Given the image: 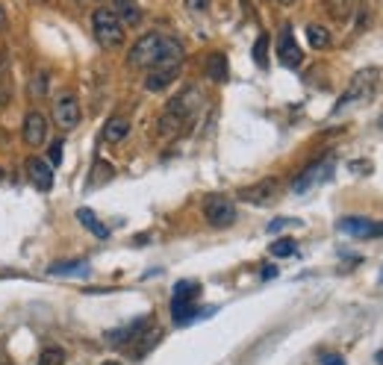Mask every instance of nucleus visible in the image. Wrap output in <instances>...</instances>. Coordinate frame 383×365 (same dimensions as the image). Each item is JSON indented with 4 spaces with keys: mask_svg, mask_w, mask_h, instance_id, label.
<instances>
[{
    "mask_svg": "<svg viewBox=\"0 0 383 365\" xmlns=\"http://www.w3.org/2000/svg\"><path fill=\"white\" fill-rule=\"evenodd\" d=\"M207 77L216 80V83L227 80V59H224V53H209L207 56Z\"/></svg>",
    "mask_w": 383,
    "mask_h": 365,
    "instance_id": "nucleus-19",
    "label": "nucleus"
},
{
    "mask_svg": "<svg viewBox=\"0 0 383 365\" xmlns=\"http://www.w3.org/2000/svg\"><path fill=\"white\" fill-rule=\"evenodd\" d=\"M30 94L33 97H48V74L39 71L33 80H30Z\"/></svg>",
    "mask_w": 383,
    "mask_h": 365,
    "instance_id": "nucleus-26",
    "label": "nucleus"
},
{
    "mask_svg": "<svg viewBox=\"0 0 383 365\" xmlns=\"http://www.w3.org/2000/svg\"><path fill=\"white\" fill-rule=\"evenodd\" d=\"M104 365H121V362H116V359H106V362H104Z\"/></svg>",
    "mask_w": 383,
    "mask_h": 365,
    "instance_id": "nucleus-34",
    "label": "nucleus"
},
{
    "mask_svg": "<svg viewBox=\"0 0 383 365\" xmlns=\"http://www.w3.org/2000/svg\"><path fill=\"white\" fill-rule=\"evenodd\" d=\"M127 136H130V121H127L124 115H116V118L106 121V127H104V142L118 145V142H124Z\"/></svg>",
    "mask_w": 383,
    "mask_h": 365,
    "instance_id": "nucleus-17",
    "label": "nucleus"
},
{
    "mask_svg": "<svg viewBox=\"0 0 383 365\" xmlns=\"http://www.w3.org/2000/svg\"><path fill=\"white\" fill-rule=\"evenodd\" d=\"M0 354H4V342H0Z\"/></svg>",
    "mask_w": 383,
    "mask_h": 365,
    "instance_id": "nucleus-36",
    "label": "nucleus"
},
{
    "mask_svg": "<svg viewBox=\"0 0 383 365\" xmlns=\"http://www.w3.org/2000/svg\"><path fill=\"white\" fill-rule=\"evenodd\" d=\"M186 9L189 12H207L209 9V0H186Z\"/></svg>",
    "mask_w": 383,
    "mask_h": 365,
    "instance_id": "nucleus-29",
    "label": "nucleus"
},
{
    "mask_svg": "<svg viewBox=\"0 0 383 365\" xmlns=\"http://www.w3.org/2000/svg\"><path fill=\"white\" fill-rule=\"evenodd\" d=\"M180 74V65H153L148 77H145V89L148 92H165Z\"/></svg>",
    "mask_w": 383,
    "mask_h": 365,
    "instance_id": "nucleus-14",
    "label": "nucleus"
},
{
    "mask_svg": "<svg viewBox=\"0 0 383 365\" xmlns=\"http://www.w3.org/2000/svg\"><path fill=\"white\" fill-rule=\"evenodd\" d=\"M330 174H333V157H324V159L309 162L304 171L292 180V192L295 194H304V192H309L313 186H319V182H324Z\"/></svg>",
    "mask_w": 383,
    "mask_h": 365,
    "instance_id": "nucleus-6",
    "label": "nucleus"
},
{
    "mask_svg": "<svg viewBox=\"0 0 383 365\" xmlns=\"http://www.w3.org/2000/svg\"><path fill=\"white\" fill-rule=\"evenodd\" d=\"M380 283H383V274H380Z\"/></svg>",
    "mask_w": 383,
    "mask_h": 365,
    "instance_id": "nucleus-37",
    "label": "nucleus"
},
{
    "mask_svg": "<svg viewBox=\"0 0 383 365\" xmlns=\"http://www.w3.org/2000/svg\"><path fill=\"white\" fill-rule=\"evenodd\" d=\"M165 38L162 33H145L136 45L130 48V56H127V65L130 68H153L162 62V50H165Z\"/></svg>",
    "mask_w": 383,
    "mask_h": 365,
    "instance_id": "nucleus-4",
    "label": "nucleus"
},
{
    "mask_svg": "<svg viewBox=\"0 0 383 365\" xmlns=\"http://www.w3.org/2000/svg\"><path fill=\"white\" fill-rule=\"evenodd\" d=\"M277 59H280V65H286V68H298V65L304 62V50L295 41L292 27H283L280 41H277Z\"/></svg>",
    "mask_w": 383,
    "mask_h": 365,
    "instance_id": "nucleus-10",
    "label": "nucleus"
},
{
    "mask_svg": "<svg viewBox=\"0 0 383 365\" xmlns=\"http://www.w3.org/2000/svg\"><path fill=\"white\" fill-rule=\"evenodd\" d=\"M21 138L30 148H39V145H45V138H48V118L41 115L39 109L33 112H27L24 115V127H21Z\"/></svg>",
    "mask_w": 383,
    "mask_h": 365,
    "instance_id": "nucleus-9",
    "label": "nucleus"
},
{
    "mask_svg": "<svg viewBox=\"0 0 383 365\" xmlns=\"http://www.w3.org/2000/svg\"><path fill=\"white\" fill-rule=\"evenodd\" d=\"M268 254L283 259V257H295L298 254V245L292 242V238H277V242H272V248H268Z\"/></svg>",
    "mask_w": 383,
    "mask_h": 365,
    "instance_id": "nucleus-24",
    "label": "nucleus"
},
{
    "mask_svg": "<svg viewBox=\"0 0 383 365\" xmlns=\"http://www.w3.org/2000/svg\"><path fill=\"white\" fill-rule=\"evenodd\" d=\"M112 12H116L124 27H139L141 24V9H139L136 0H112Z\"/></svg>",
    "mask_w": 383,
    "mask_h": 365,
    "instance_id": "nucleus-15",
    "label": "nucleus"
},
{
    "mask_svg": "<svg viewBox=\"0 0 383 365\" xmlns=\"http://www.w3.org/2000/svg\"><path fill=\"white\" fill-rule=\"evenodd\" d=\"M0 24H4V9H0Z\"/></svg>",
    "mask_w": 383,
    "mask_h": 365,
    "instance_id": "nucleus-35",
    "label": "nucleus"
},
{
    "mask_svg": "<svg viewBox=\"0 0 383 365\" xmlns=\"http://www.w3.org/2000/svg\"><path fill=\"white\" fill-rule=\"evenodd\" d=\"M319 362H321V365H345V359L339 357V354H321Z\"/></svg>",
    "mask_w": 383,
    "mask_h": 365,
    "instance_id": "nucleus-30",
    "label": "nucleus"
},
{
    "mask_svg": "<svg viewBox=\"0 0 383 365\" xmlns=\"http://www.w3.org/2000/svg\"><path fill=\"white\" fill-rule=\"evenodd\" d=\"M197 294H201V283H195V280H180V283L174 286L172 301H195Z\"/></svg>",
    "mask_w": 383,
    "mask_h": 365,
    "instance_id": "nucleus-21",
    "label": "nucleus"
},
{
    "mask_svg": "<svg viewBox=\"0 0 383 365\" xmlns=\"http://www.w3.org/2000/svg\"><path fill=\"white\" fill-rule=\"evenodd\" d=\"M380 127H383V118H380Z\"/></svg>",
    "mask_w": 383,
    "mask_h": 365,
    "instance_id": "nucleus-38",
    "label": "nucleus"
},
{
    "mask_svg": "<svg viewBox=\"0 0 383 365\" xmlns=\"http://www.w3.org/2000/svg\"><path fill=\"white\" fill-rule=\"evenodd\" d=\"M151 324H153V318H151V315H145V318H136L133 324L118 327V330H109V333H106V342H109V345H130V342L141 339V336L148 333L145 327H151Z\"/></svg>",
    "mask_w": 383,
    "mask_h": 365,
    "instance_id": "nucleus-12",
    "label": "nucleus"
},
{
    "mask_svg": "<svg viewBox=\"0 0 383 365\" xmlns=\"http://www.w3.org/2000/svg\"><path fill=\"white\" fill-rule=\"evenodd\" d=\"M272 277H277V269H274V265H265V269H263V280H272Z\"/></svg>",
    "mask_w": 383,
    "mask_h": 365,
    "instance_id": "nucleus-31",
    "label": "nucleus"
},
{
    "mask_svg": "<svg viewBox=\"0 0 383 365\" xmlns=\"http://www.w3.org/2000/svg\"><path fill=\"white\" fill-rule=\"evenodd\" d=\"M92 33L97 38V45L106 48V50L124 45V24L118 21L116 12L106 9V6L92 12Z\"/></svg>",
    "mask_w": 383,
    "mask_h": 365,
    "instance_id": "nucleus-2",
    "label": "nucleus"
},
{
    "mask_svg": "<svg viewBox=\"0 0 383 365\" xmlns=\"http://www.w3.org/2000/svg\"><path fill=\"white\" fill-rule=\"evenodd\" d=\"M277 3H280V6H295L298 0H277Z\"/></svg>",
    "mask_w": 383,
    "mask_h": 365,
    "instance_id": "nucleus-32",
    "label": "nucleus"
},
{
    "mask_svg": "<svg viewBox=\"0 0 383 365\" xmlns=\"http://www.w3.org/2000/svg\"><path fill=\"white\" fill-rule=\"evenodd\" d=\"M53 121L60 130H74L80 124V103L74 94H62L60 101L53 103Z\"/></svg>",
    "mask_w": 383,
    "mask_h": 365,
    "instance_id": "nucleus-8",
    "label": "nucleus"
},
{
    "mask_svg": "<svg viewBox=\"0 0 383 365\" xmlns=\"http://www.w3.org/2000/svg\"><path fill=\"white\" fill-rule=\"evenodd\" d=\"M62 153H65V142H62V138H56V142L50 145V150H48V162L50 165H60L62 162Z\"/></svg>",
    "mask_w": 383,
    "mask_h": 365,
    "instance_id": "nucleus-28",
    "label": "nucleus"
},
{
    "mask_svg": "<svg viewBox=\"0 0 383 365\" xmlns=\"http://www.w3.org/2000/svg\"><path fill=\"white\" fill-rule=\"evenodd\" d=\"M280 194V180L277 177H265L260 182H253V186H245L242 192H239V201H245L251 206H268L274 203Z\"/></svg>",
    "mask_w": 383,
    "mask_h": 365,
    "instance_id": "nucleus-7",
    "label": "nucleus"
},
{
    "mask_svg": "<svg viewBox=\"0 0 383 365\" xmlns=\"http://www.w3.org/2000/svg\"><path fill=\"white\" fill-rule=\"evenodd\" d=\"M36 365H65V350L60 345H48V348H41V354H39V362Z\"/></svg>",
    "mask_w": 383,
    "mask_h": 365,
    "instance_id": "nucleus-22",
    "label": "nucleus"
},
{
    "mask_svg": "<svg viewBox=\"0 0 383 365\" xmlns=\"http://www.w3.org/2000/svg\"><path fill=\"white\" fill-rule=\"evenodd\" d=\"M201 315V310L195 306V301H172V318L174 324H189L192 318Z\"/></svg>",
    "mask_w": 383,
    "mask_h": 365,
    "instance_id": "nucleus-18",
    "label": "nucleus"
},
{
    "mask_svg": "<svg viewBox=\"0 0 383 365\" xmlns=\"http://www.w3.org/2000/svg\"><path fill=\"white\" fill-rule=\"evenodd\" d=\"M33 3H39V6H45V3H50V0H33Z\"/></svg>",
    "mask_w": 383,
    "mask_h": 365,
    "instance_id": "nucleus-33",
    "label": "nucleus"
},
{
    "mask_svg": "<svg viewBox=\"0 0 383 365\" xmlns=\"http://www.w3.org/2000/svg\"><path fill=\"white\" fill-rule=\"evenodd\" d=\"M377 80H380V71H377V68H363V71H357V74H354V80L348 83L345 94L339 97V103H336V109H333V112H342V109H348V106L365 103L368 97L375 94V89H377Z\"/></svg>",
    "mask_w": 383,
    "mask_h": 365,
    "instance_id": "nucleus-3",
    "label": "nucleus"
},
{
    "mask_svg": "<svg viewBox=\"0 0 383 365\" xmlns=\"http://www.w3.org/2000/svg\"><path fill=\"white\" fill-rule=\"evenodd\" d=\"M77 221H80L95 238H101V242H104V238H109V227H106V224H101V218H97L89 206H80V209H77Z\"/></svg>",
    "mask_w": 383,
    "mask_h": 365,
    "instance_id": "nucleus-16",
    "label": "nucleus"
},
{
    "mask_svg": "<svg viewBox=\"0 0 383 365\" xmlns=\"http://www.w3.org/2000/svg\"><path fill=\"white\" fill-rule=\"evenodd\" d=\"M204 218L209 227H230V224L236 221V206L230 198H224V194H209V198L204 201Z\"/></svg>",
    "mask_w": 383,
    "mask_h": 365,
    "instance_id": "nucleus-5",
    "label": "nucleus"
},
{
    "mask_svg": "<svg viewBox=\"0 0 383 365\" xmlns=\"http://www.w3.org/2000/svg\"><path fill=\"white\" fill-rule=\"evenodd\" d=\"M204 106V97L197 86H186L183 92H177L172 101L165 103L162 115H160V133L162 136H180L186 133V127H192V121L197 118V112Z\"/></svg>",
    "mask_w": 383,
    "mask_h": 365,
    "instance_id": "nucleus-1",
    "label": "nucleus"
},
{
    "mask_svg": "<svg viewBox=\"0 0 383 365\" xmlns=\"http://www.w3.org/2000/svg\"><path fill=\"white\" fill-rule=\"evenodd\" d=\"M50 274H86L89 271V265L83 262V259H74V262H56L48 269Z\"/></svg>",
    "mask_w": 383,
    "mask_h": 365,
    "instance_id": "nucleus-23",
    "label": "nucleus"
},
{
    "mask_svg": "<svg viewBox=\"0 0 383 365\" xmlns=\"http://www.w3.org/2000/svg\"><path fill=\"white\" fill-rule=\"evenodd\" d=\"M24 165H27V177H30V182H33L39 192H50L53 189V165L48 159L30 157Z\"/></svg>",
    "mask_w": 383,
    "mask_h": 365,
    "instance_id": "nucleus-11",
    "label": "nucleus"
},
{
    "mask_svg": "<svg viewBox=\"0 0 383 365\" xmlns=\"http://www.w3.org/2000/svg\"><path fill=\"white\" fill-rule=\"evenodd\" d=\"M339 233L354 236V238H375L383 233V224H372L368 218H339Z\"/></svg>",
    "mask_w": 383,
    "mask_h": 365,
    "instance_id": "nucleus-13",
    "label": "nucleus"
},
{
    "mask_svg": "<svg viewBox=\"0 0 383 365\" xmlns=\"http://www.w3.org/2000/svg\"><path fill=\"white\" fill-rule=\"evenodd\" d=\"M307 41H309V48H316V50L330 48V33H328V27L309 24V27H307Z\"/></svg>",
    "mask_w": 383,
    "mask_h": 365,
    "instance_id": "nucleus-20",
    "label": "nucleus"
},
{
    "mask_svg": "<svg viewBox=\"0 0 383 365\" xmlns=\"http://www.w3.org/2000/svg\"><path fill=\"white\" fill-rule=\"evenodd\" d=\"M253 62H257L260 68L268 65V36L263 33L257 41H253Z\"/></svg>",
    "mask_w": 383,
    "mask_h": 365,
    "instance_id": "nucleus-25",
    "label": "nucleus"
},
{
    "mask_svg": "<svg viewBox=\"0 0 383 365\" xmlns=\"http://www.w3.org/2000/svg\"><path fill=\"white\" fill-rule=\"evenodd\" d=\"M286 227H301V221H298V218H274L272 224H268V233H280Z\"/></svg>",
    "mask_w": 383,
    "mask_h": 365,
    "instance_id": "nucleus-27",
    "label": "nucleus"
}]
</instances>
